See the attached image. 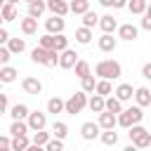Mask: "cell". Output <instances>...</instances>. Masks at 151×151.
<instances>
[{"instance_id":"cell-1","label":"cell","mask_w":151,"mask_h":151,"mask_svg":"<svg viewBox=\"0 0 151 151\" xmlns=\"http://www.w3.org/2000/svg\"><path fill=\"white\" fill-rule=\"evenodd\" d=\"M94 76L104 78V80H116L123 76V66L116 61V59H101L94 64Z\"/></svg>"},{"instance_id":"cell-2","label":"cell","mask_w":151,"mask_h":151,"mask_svg":"<svg viewBox=\"0 0 151 151\" xmlns=\"http://www.w3.org/2000/svg\"><path fill=\"white\" fill-rule=\"evenodd\" d=\"M142 118H144V111H142V106H127V109H123L118 116H116V120H118V125L120 127H132V125H137V123H142Z\"/></svg>"},{"instance_id":"cell-3","label":"cell","mask_w":151,"mask_h":151,"mask_svg":"<svg viewBox=\"0 0 151 151\" xmlns=\"http://www.w3.org/2000/svg\"><path fill=\"white\" fill-rule=\"evenodd\" d=\"M31 61L42 64V66H57L59 64V52L57 50H45V47H33L31 50Z\"/></svg>"},{"instance_id":"cell-4","label":"cell","mask_w":151,"mask_h":151,"mask_svg":"<svg viewBox=\"0 0 151 151\" xmlns=\"http://www.w3.org/2000/svg\"><path fill=\"white\" fill-rule=\"evenodd\" d=\"M127 137H130V142L137 146V149H146V146H151V132L144 127V125H132V127H127Z\"/></svg>"},{"instance_id":"cell-5","label":"cell","mask_w":151,"mask_h":151,"mask_svg":"<svg viewBox=\"0 0 151 151\" xmlns=\"http://www.w3.org/2000/svg\"><path fill=\"white\" fill-rule=\"evenodd\" d=\"M85 106H87V94H85L83 90H80V92H76V94H71L68 99H64V113H68V116L80 113Z\"/></svg>"},{"instance_id":"cell-6","label":"cell","mask_w":151,"mask_h":151,"mask_svg":"<svg viewBox=\"0 0 151 151\" xmlns=\"http://www.w3.org/2000/svg\"><path fill=\"white\" fill-rule=\"evenodd\" d=\"M26 123H28V130L31 132L45 130L47 127V111H31L28 118H26Z\"/></svg>"},{"instance_id":"cell-7","label":"cell","mask_w":151,"mask_h":151,"mask_svg":"<svg viewBox=\"0 0 151 151\" xmlns=\"http://www.w3.org/2000/svg\"><path fill=\"white\" fill-rule=\"evenodd\" d=\"M118 40H125V42H134L137 35H139V28L134 24H118Z\"/></svg>"},{"instance_id":"cell-8","label":"cell","mask_w":151,"mask_h":151,"mask_svg":"<svg viewBox=\"0 0 151 151\" xmlns=\"http://www.w3.org/2000/svg\"><path fill=\"white\" fill-rule=\"evenodd\" d=\"M80 57H78V52L76 50H71V47H66L64 52H59V68H64V71H68V68H73L76 66V61H78Z\"/></svg>"},{"instance_id":"cell-9","label":"cell","mask_w":151,"mask_h":151,"mask_svg":"<svg viewBox=\"0 0 151 151\" xmlns=\"http://www.w3.org/2000/svg\"><path fill=\"white\" fill-rule=\"evenodd\" d=\"M21 90H24L26 94H31V97H38V94L42 92V83H40L35 76H26V78L21 80Z\"/></svg>"},{"instance_id":"cell-10","label":"cell","mask_w":151,"mask_h":151,"mask_svg":"<svg viewBox=\"0 0 151 151\" xmlns=\"http://www.w3.org/2000/svg\"><path fill=\"white\" fill-rule=\"evenodd\" d=\"M99 132H101V127H99V123H94V120H87V123L80 125V137H83L85 142H94V139L99 137Z\"/></svg>"},{"instance_id":"cell-11","label":"cell","mask_w":151,"mask_h":151,"mask_svg":"<svg viewBox=\"0 0 151 151\" xmlns=\"http://www.w3.org/2000/svg\"><path fill=\"white\" fill-rule=\"evenodd\" d=\"M64 28H66V19H64V17L52 14L50 19H45V31H47V33L57 35V33H64Z\"/></svg>"},{"instance_id":"cell-12","label":"cell","mask_w":151,"mask_h":151,"mask_svg":"<svg viewBox=\"0 0 151 151\" xmlns=\"http://www.w3.org/2000/svg\"><path fill=\"white\" fill-rule=\"evenodd\" d=\"M97 47L101 52H113L118 47V38H113V33H101L99 40H97Z\"/></svg>"},{"instance_id":"cell-13","label":"cell","mask_w":151,"mask_h":151,"mask_svg":"<svg viewBox=\"0 0 151 151\" xmlns=\"http://www.w3.org/2000/svg\"><path fill=\"white\" fill-rule=\"evenodd\" d=\"M132 99H134V104H137V106H142V109H144V106H151V90H149V87H144V85H142V87H134Z\"/></svg>"},{"instance_id":"cell-14","label":"cell","mask_w":151,"mask_h":151,"mask_svg":"<svg viewBox=\"0 0 151 151\" xmlns=\"http://www.w3.org/2000/svg\"><path fill=\"white\" fill-rule=\"evenodd\" d=\"M97 26L101 28V33H116V28H118V19H116L113 14H101Z\"/></svg>"},{"instance_id":"cell-15","label":"cell","mask_w":151,"mask_h":151,"mask_svg":"<svg viewBox=\"0 0 151 151\" xmlns=\"http://www.w3.org/2000/svg\"><path fill=\"white\" fill-rule=\"evenodd\" d=\"M47 5V12L57 14V17H66L68 14V2L66 0H45Z\"/></svg>"},{"instance_id":"cell-16","label":"cell","mask_w":151,"mask_h":151,"mask_svg":"<svg viewBox=\"0 0 151 151\" xmlns=\"http://www.w3.org/2000/svg\"><path fill=\"white\" fill-rule=\"evenodd\" d=\"M99 118H97V123H99V127L101 130H113L116 125H118V120H116V113H111V111H101V113H97Z\"/></svg>"},{"instance_id":"cell-17","label":"cell","mask_w":151,"mask_h":151,"mask_svg":"<svg viewBox=\"0 0 151 151\" xmlns=\"http://www.w3.org/2000/svg\"><path fill=\"white\" fill-rule=\"evenodd\" d=\"M19 28H21L24 35H33V33H38V19L26 14L24 19H19Z\"/></svg>"},{"instance_id":"cell-18","label":"cell","mask_w":151,"mask_h":151,"mask_svg":"<svg viewBox=\"0 0 151 151\" xmlns=\"http://www.w3.org/2000/svg\"><path fill=\"white\" fill-rule=\"evenodd\" d=\"M132 94H134V87H132L130 83H120V85L113 90V97H118L120 101H130Z\"/></svg>"},{"instance_id":"cell-19","label":"cell","mask_w":151,"mask_h":151,"mask_svg":"<svg viewBox=\"0 0 151 151\" xmlns=\"http://www.w3.org/2000/svg\"><path fill=\"white\" fill-rule=\"evenodd\" d=\"M17 76H19V71H17L14 66H9V64L0 66V83H2V85H9V83H14V80H17Z\"/></svg>"},{"instance_id":"cell-20","label":"cell","mask_w":151,"mask_h":151,"mask_svg":"<svg viewBox=\"0 0 151 151\" xmlns=\"http://www.w3.org/2000/svg\"><path fill=\"white\" fill-rule=\"evenodd\" d=\"M87 109H90L92 113H101V111H104V97L97 94V92H92V94L87 97Z\"/></svg>"},{"instance_id":"cell-21","label":"cell","mask_w":151,"mask_h":151,"mask_svg":"<svg viewBox=\"0 0 151 151\" xmlns=\"http://www.w3.org/2000/svg\"><path fill=\"white\" fill-rule=\"evenodd\" d=\"M45 9H47L45 0H33V2H28V17H33V19H40V17L45 14Z\"/></svg>"},{"instance_id":"cell-22","label":"cell","mask_w":151,"mask_h":151,"mask_svg":"<svg viewBox=\"0 0 151 151\" xmlns=\"http://www.w3.org/2000/svg\"><path fill=\"white\" fill-rule=\"evenodd\" d=\"M104 111H111V113L118 116V113L123 111V101H120L118 97H111V94H109V97H104Z\"/></svg>"},{"instance_id":"cell-23","label":"cell","mask_w":151,"mask_h":151,"mask_svg":"<svg viewBox=\"0 0 151 151\" xmlns=\"http://www.w3.org/2000/svg\"><path fill=\"white\" fill-rule=\"evenodd\" d=\"M28 113H31V109H28L26 104H14V106L9 109L12 120H26V118H28Z\"/></svg>"},{"instance_id":"cell-24","label":"cell","mask_w":151,"mask_h":151,"mask_svg":"<svg viewBox=\"0 0 151 151\" xmlns=\"http://www.w3.org/2000/svg\"><path fill=\"white\" fill-rule=\"evenodd\" d=\"M7 50L12 52V57H14V54H21V52L26 50V40H24V38H12V35H9V40H7Z\"/></svg>"},{"instance_id":"cell-25","label":"cell","mask_w":151,"mask_h":151,"mask_svg":"<svg viewBox=\"0 0 151 151\" xmlns=\"http://www.w3.org/2000/svg\"><path fill=\"white\" fill-rule=\"evenodd\" d=\"M31 130H28V123L26 120H12V125H9V134L12 137H21V134H28Z\"/></svg>"},{"instance_id":"cell-26","label":"cell","mask_w":151,"mask_h":151,"mask_svg":"<svg viewBox=\"0 0 151 151\" xmlns=\"http://www.w3.org/2000/svg\"><path fill=\"white\" fill-rule=\"evenodd\" d=\"M50 132H52V137H57V139H66V134H68V125H66L64 120H54L52 127H50Z\"/></svg>"},{"instance_id":"cell-27","label":"cell","mask_w":151,"mask_h":151,"mask_svg":"<svg viewBox=\"0 0 151 151\" xmlns=\"http://www.w3.org/2000/svg\"><path fill=\"white\" fill-rule=\"evenodd\" d=\"M76 42L78 45H90L92 42V28H85V26L76 28Z\"/></svg>"},{"instance_id":"cell-28","label":"cell","mask_w":151,"mask_h":151,"mask_svg":"<svg viewBox=\"0 0 151 151\" xmlns=\"http://www.w3.org/2000/svg\"><path fill=\"white\" fill-rule=\"evenodd\" d=\"M87 9H90V2H87V0H68V12L83 17Z\"/></svg>"},{"instance_id":"cell-29","label":"cell","mask_w":151,"mask_h":151,"mask_svg":"<svg viewBox=\"0 0 151 151\" xmlns=\"http://www.w3.org/2000/svg\"><path fill=\"white\" fill-rule=\"evenodd\" d=\"M28 144H31L28 134H21V137H12L9 149H12V151H26V149H28Z\"/></svg>"},{"instance_id":"cell-30","label":"cell","mask_w":151,"mask_h":151,"mask_svg":"<svg viewBox=\"0 0 151 151\" xmlns=\"http://www.w3.org/2000/svg\"><path fill=\"white\" fill-rule=\"evenodd\" d=\"M94 92H97V94H101V97H109V94L113 92V85H111V80H104V78H99V80H97V85H94Z\"/></svg>"},{"instance_id":"cell-31","label":"cell","mask_w":151,"mask_h":151,"mask_svg":"<svg viewBox=\"0 0 151 151\" xmlns=\"http://www.w3.org/2000/svg\"><path fill=\"white\" fill-rule=\"evenodd\" d=\"M47 113H64V99L61 97H52V99H47Z\"/></svg>"},{"instance_id":"cell-32","label":"cell","mask_w":151,"mask_h":151,"mask_svg":"<svg viewBox=\"0 0 151 151\" xmlns=\"http://www.w3.org/2000/svg\"><path fill=\"white\" fill-rule=\"evenodd\" d=\"M50 139H52V132H47V130H38V132H33V137H31V144L45 146Z\"/></svg>"},{"instance_id":"cell-33","label":"cell","mask_w":151,"mask_h":151,"mask_svg":"<svg viewBox=\"0 0 151 151\" xmlns=\"http://www.w3.org/2000/svg\"><path fill=\"white\" fill-rule=\"evenodd\" d=\"M99 139H101V144H106V146H116V144H118V132H113V130H101V132H99Z\"/></svg>"},{"instance_id":"cell-34","label":"cell","mask_w":151,"mask_h":151,"mask_svg":"<svg viewBox=\"0 0 151 151\" xmlns=\"http://www.w3.org/2000/svg\"><path fill=\"white\" fill-rule=\"evenodd\" d=\"M0 14H2V19H5V21H17V5L5 2V5H2V9H0Z\"/></svg>"},{"instance_id":"cell-35","label":"cell","mask_w":151,"mask_h":151,"mask_svg":"<svg viewBox=\"0 0 151 151\" xmlns=\"http://www.w3.org/2000/svg\"><path fill=\"white\" fill-rule=\"evenodd\" d=\"M146 5H149V0H127V9L132 14H144L146 12Z\"/></svg>"},{"instance_id":"cell-36","label":"cell","mask_w":151,"mask_h":151,"mask_svg":"<svg viewBox=\"0 0 151 151\" xmlns=\"http://www.w3.org/2000/svg\"><path fill=\"white\" fill-rule=\"evenodd\" d=\"M97 24H99V14L92 12V9H87V12L83 14V26H85V28H94Z\"/></svg>"},{"instance_id":"cell-37","label":"cell","mask_w":151,"mask_h":151,"mask_svg":"<svg viewBox=\"0 0 151 151\" xmlns=\"http://www.w3.org/2000/svg\"><path fill=\"white\" fill-rule=\"evenodd\" d=\"M73 71H76V76H78V78H85V76H90V73H92V68H90V64H87L85 59H78V61H76V66H73Z\"/></svg>"},{"instance_id":"cell-38","label":"cell","mask_w":151,"mask_h":151,"mask_svg":"<svg viewBox=\"0 0 151 151\" xmlns=\"http://www.w3.org/2000/svg\"><path fill=\"white\" fill-rule=\"evenodd\" d=\"M94 85H97V80H94L92 73L85 76V78H80V90H83L85 94H92V92H94Z\"/></svg>"},{"instance_id":"cell-39","label":"cell","mask_w":151,"mask_h":151,"mask_svg":"<svg viewBox=\"0 0 151 151\" xmlns=\"http://www.w3.org/2000/svg\"><path fill=\"white\" fill-rule=\"evenodd\" d=\"M38 47L54 50V35H52V33H45V35H40V40H38Z\"/></svg>"},{"instance_id":"cell-40","label":"cell","mask_w":151,"mask_h":151,"mask_svg":"<svg viewBox=\"0 0 151 151\" xmlns=\"http://www.w3.org/2000/svg\"><path fill=\"white\" fill-rule=\"evenodd\" d=\"M66 47H68V38H66L64 33H57V35H54V50H57V52H64Z\"/></svg>"},{"instance_id":"cell-41","label":"cell","mask_w":151,"mask_h":151,"mask_svg":"<svg viewBox=\"0 0 151 151\" xmlns=\"http://www.w3.org/2000/svg\"><path fill=\"white\" fill-rule=\"evenodd\" d=\"M45 151H64V139H57V137H52V139L45 144Z\"/></svg>"},{"instance_id":"cell-42","label":"cell","mask_w":151,"mask_h":151,"mask_svg":"<svg viewBox=\"0 0 151 151\" xmlns=\"http://www.w3.org/2000/svg\"><path fill=\"white\" fill-rule=\"evenodd\" d=\"M9 59H12V52L7 50V45H0V66L9 64Z\"/></svg>"},{"instance_id":"cell-43","label":"cell","mask_w":151,"mask_h":151,"mask_svg":"<svg viewBox=\"0 0 151 151\" xmlns=\"http://www.w3.org/2000/svg\"><path fill=\"white\" fill-rule=\"evenodd\" d=\"M144 31H151V17L149 14H142V24H139Z\"/></svg>"},{"instance_id":"cell-44","label":"cell","mask_w":151,"mask_h":151,"mask_svg":"<svg viewBox=\"0 0 151 151\" xmlns=\"http://www.w3.org/2000/svg\"><path fill=\"white\" fill-rule=\"evenodd\" d=\"M7 40H9V31L5 26H0V45H7Z\"/></svg>"},{"instance_id":"cell-45","label":"cell","mask_w":151,"mask_h":151,"mask_svg":"<svg viewBox=\"0 0 151 151\" xmlns=\"http://www.w3.org/2000/svg\"><path fill=\"white\" fill-rule=\"evenodd\" d=\"M142 76H144L146 80H151V61H146V64L142 66Z\"/></svg>"},{"instance_id":"cell-46","label":"cell","mask_w":151,"mask_h":151,"mask_svg":"<svg viewBox=\"0 0 151 151\" xmlns=\"http://www.w3.org/2000/svg\"><path fill=\"white\" fill-rule=\"evenodd\" d=\"M7 106H9L7 94H2V92H0V113H5V111H7Z\"/></svg>"},{"instance_id":"cell-47","label":"cell","mask_w":151,"mask_h":151,"mask_svg":"<svg viewBox=\"0 0 151 151\" xmlns=\"http://www.w3.org/2000/svg\"><path fill=\"white\" fill-rule=\"evenodd\" d=\"M9 142H12V137H7V134H0V149H9Z\"/></svg>"},{"instance_id":"cell-48","label":"cell","mask_w":151,"mask_h":151,"mask_svg":"<svg viewBox=\"0 0 151 151\" xmlns=\"http://www.w3.org/2000/svg\"><path fill=\"white\" fill-rule=\"evenodd\" d=\"M111 7L113 9H123V7H127V0H111Z\"/></svg>"},{"instance_id":"cell-49","label":"cell","mask_w":151,"mask_h":151,"mask_svg":"<svg viewBox=\"0 0 151 151\" xmlns=\"http://www.w3.org/2000/svg\"><path fill=\"white\" fill-rule=\"evenodd\" d=\"M26 151H45V146H38V144H28Z\"/></svg>"},{"instance_id":"cell-50","label":"cell","mask_w":151,"mask_h":151,"mask_svg":"<svg viewBox=\"0 0 151 151\" xmlns=\"http://www.w3.org/2000/svg\"><path fill=\"white\" fill-rule=\"evenodd\" d=\"M123 151H142V149H137V146H134V144H127V146H125V149H123Z\"/></svg>"},{"instance_id":"cell-51","label":"cell","mask_w":151,"mask_h":151,"mask_svg":"<svg viewBox=\"0 0 151 151\" xmlns=\"http://www.w3.org/2000/svg\"><path fill=\"white\" fill-rule=\"evenodd\" d=\"M99 5L101 7H111V0H99Z\"/></svg>"},{"instance_id":"cell-52","label":"cell","mask_w":151,"mask_h":151,"mask_svg":"<svg viewBox=\"0 0 151 151\" xmlns=\"http://www.w3.org/2000/svg\"><path fill=\"white\" fill-rule=\"evenodd\" d=\"M144 14H149V17H151V2L146 5V12H144Z\"/></svg>"},{"instance_id":"cell-53","label":"cell","mask_w":151,"mask_h":151,"mask_svg":"<svg viewBox=\"0 0 151 151\" xmlns=\"http://www.w3.org/2000/svg\"><path fill=\"white\" fill-rule=\"evenodd\" d=\"M5 2H12V5H19L21 0H5Z\"/></svg>"},{"instance_id":"cell-54","label":"cell","mask_w":151,"mask_h":151,"mask_svg":"<svg viewBox=\"0 0 151 151\" xmlns=\"http://www.w3.org/2000/svg\"><path fill=\"white\" fill-rule=\"evenodd\" d=\"M2 5H5V0H0V9H2Z\"/></svg>"},{"instance_id":"cell-55","label":"cell","mask_w":151,"mask_h":151,"mask_svg":"<svg viewBox=\"0 0 151 151\" xmlns=\"http://www.w3.org/2000/svg\"><path fill=\"white\" fill-rule=\"evenodd\" d=\"M2 21H5V19H2V14H0V26H2Z\"/></svg>"},{"instance_id":"cell-56","label":"cell","mask_w":151,"mask_h":151,"mask_svg":"<svg viewBox=\"0 0 151 151\" xmlns=\"http://www.w3.org/2000/svg\"><path fill=\"white\" fill-rule=\"evenodd\" d=\"M24 2H26V5H28V2H33V0H24Z\"/></svg>"},{"instance_id":"cell-57","label":"cell","mask_w":151,"mask_h":151,"mask_svg":"<svg viewBox=\"0 0 151 151\" xmlns=\"http://www.w3.org/2000/svg\"><path fill=\"white\" fill-rule=\"evenodd\" d=\"M0 151H12V149H0Z\"/></svg>"},{"instance_id":"cell-58","label":"cell","mask_w":151,"mask_h":151,"mask_svg":"<svg viewBox=\"0 0 151 151\" xmlns=\"http://www.w3.org/2000/svg\"><path fill=\"white\" fill-rule=\"evenodd\" d=\"M0 92H2V83H0Z\"/></svg>"},{"instance_id":"cell-59","label":"cell","mask_w":151,"mask_h":151,"mask_svg":"<svg viewBox=\"0 0 151 151\" xmlns=\"http://www.w3.org/2000/svg\"><path fill=\"white\" fill-rule=\"evenodd\" d=\"M87 2H92V0H87Z\"/></svg>"},{"instance_id":"cell-60","label":"cell","mask_w":151,"mask_h":151,"mask_svg":"<svg viewBox=\"0 0 151 151\" xmlns=\"http://www.w3.org/2000/svg\"><path fill=\"white\" fill-rule=\"evenodd\" d=\"M76 151H78V149H76Z\"/></svg>"}]
</instances>
